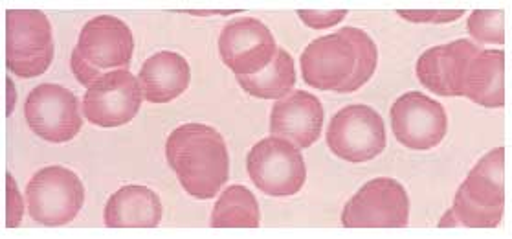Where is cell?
Segmentation results:
<instances>
[{
    "instance_id": "cell-12",
    "label": "cell",
    "mask_w": 512,
    "mask_h": 239,
    "mask_svg": "<svg viewBox=\"0 0 512 239\" xmlns=\"http://www.w3.org/2000/svg\"><path fill=\"white\" fill-rule=\"evenodd\" d=\"M391 129L404 148L428 151L446 137L448 116L445 107L430 96L406 92L391 107Z\"/></svg>"
},
{
    "instance_id": "cell-24",
    "label": "cell",
    "mask_w": 512,
    "mask_h": 239,
    "mask_svg": "<svg viewBox=\"0 0 512 239\" xmlns=\"http://www.w3.org/2000/svg\"><path fill=\"white\" fill-rule=\"evenodd\" d=\"M23 219V197L12 175H8V227H19Z\"/></svg>"
},
{
    "instance_id": "cell-18",
    "label": "cell",
    "mask_w": 512,
    "mask_h": 239,
    "mask_svg": "<svg viewBox=\"0 0 512 239\" xmlns=\"http://www.w3.org/2000/svg\"><path fill=\"white\" fill-rule=\"evenodd\" d=\"M461 96L481 107L498 109L505 105V52L479 50L468 65Z\"/></svg>"
},
{
    "instance_id": "cell-8",
    "label": "cell",
    "mask_w": 512,
    "mask_h": 239,
    "mask_svg": "<svg viewBox=\"0 0 512 239\" xmlns=\"http://www.w3.org/2000/svg\"><path fill=\"white\" fill-rule=\"evenodd\" d=\"M327 146L338 159L351 164L377 159L386 149L384 120L368 105H347L329 124Z\"/></svg>"
},
{
    "instance_id": "cell-20",
    "label": "cell",
    "mask_w": 512,
    "mask_h": 239,
    "mask_svg": "<svg viewBox=\"0 0 512 239\" xmlns=\"http://www.w3.org/2000/svg\"><path fill=\"white\" fill-rule=\"evenodd\" d=\"M259 221L256 195L241 184L228 186L213 206L212 227L215 228H257Z\"/></svg>"
},
{
    "instance_id": "cell-16",
    "label": "cell",
    "mask_w": 512,
    "mask_h": 239,
    "mask_svg": "<svg viewBox=\"0 0 512 239\" xmlns=\"http://www.w3.org/2000/svg\"><path fill=\"white\" fill-rule=\"evenodd\" d=\"M138 81L147 102L156 105L173 102L190 87V63L177 52H156L145 61Z\"/></svg>"
},
{
    "instance_id": "cell-23",
    "label": "cell",
    "mask_w": 512,
    "mask_h": 239,
    "mask_svg": "<svg viewBox=\"0 0 512 239\" xmlns=\"http://www.w3.org/2000/svg\"><path fill=\"white\" fill-rule=\"evenodd\" d=\"M346 10H300L298 17L309 28L314 30H323V28H331L334 24L342 23L346 17Z\"/></svg>"
},
{
    "instance_id": "cell-6",
    "label": "cell",
    "mask_w": 512,
    "mask_h": 239,
    "mask_svg": "<svg viewBox=\"0 0 512 239\" xmlns=\"http://www.w3.org/2000/svg\"><path fill=\"white\" fill-rule=\"evenodd\" d=\"M30 217L45 227L72 223L85 203V188L78 175L63 166L37 171L26 186Z\"/></svg>"
},
{
    "instance_id": "cell-1",
    "label": "cell",
    "mask_w": 512,
    "mask_h": 239,
    "mask_svg": "<svg viewBox=\"0 0 512 239\" xmlns=\"http://www.w3.org/2000/svg\"><path fill=\"white\" fill-rule=\"evenodd\" d=\"M377 61L375 41L364 30L346 26L303 50L301 76L316 91L349 94L371 80Z\"/></svg>"
},
{
    "instance_id": "cell-3",
    "label": "cell",
    "mask_w": 512,
    "mask_h": 239,
    "mask_svg": "<svg viewBox=\"0 0 512 239\" xmlns=\"http://www.w3.org/2000/svg\"><path fill=\"white\" fill-rule=\"evenodd\" d=\"M503 164V148L492 149L479 160L459 186L454 206L439 221V227H498L505 208Z\"/></svg>"
},
{
    "instance_id": "cell-17",
    "label": "cell",
    "mask_w": 512,
    "mask_h": 239,
    "mask_svg": "<svg viewBox=\"0 0 512 239\" xmlns=\"http://www.w3.org/2000/svg\"><path fill=\"white\" fill-rule=\"evenodd\" d=\"M103 219L111 228H155L162 221V203L151 188L129 184L111 195Z\"/></svg>"
},
{
    "instance_id": "cell-13",
    "label": "cell",
    "mask_w": 512,
    "mask_h": 239,
    "mask_svg": "<svg viewBox=\"0 0 512 239\" xmlns=\"http://www.w3.org/2000/svg\"><path fill=\"white\" fill-rule=\"evenodd\" d=\"M219 54L235 78L254 76L274 61L278 45L265 24L254 17H245L224 26L219 37Z\"/></svg>"
},
{
    "instance_id": "cell-5",
    "label": "cell",
    "mask_w": 512,
    "mask_h": 239,
    "mask_svg": "<svg viewBox=\"0 0 512 239\" xmlns=\"http://www.w3.org/2000/svg\"><path fill=\"white\" fill-rule=\"evenodd\" d=\"M6 63L17 78L43 76L54 59L52 24L39 10L6 12Z\"/></svg>"
},
{
    "instance_id": "cell-14",
    "label": "cell",
    "mask_w": 512,
    "mask_h": 239,
    "mask_svg": "<svg viewBox=\"0 0 512 239\" xmlns=\"http://www.w3.org/2000/svg\"><path fill=\"white\" fill-rule=\"evenodd\" d=\"M481 46L468 39H459L450 45H439L426 50L419 57L415 72L428 91L439 96H461L463 81L472 57Z\"/></svg>"
},
{
    "instance_id": "cell-21",
    "label": "cell",
    "mask_w": 512,
    "mask_h": 239,
    "mask_svg": "<svg viewBox=\"0 0 512 239\" xmlns=\"http://www.w3.org/2000/svg\"><path fill=\"white\" fill-rule=\"evenodd\" d=\"M468 34L479 43L503 45L505 28H503V12L501 10H476L468 17Z\"/></svg>"
},
{
    "instance_id": "cell-7",
    "label": "cell",
    "mask_w": 512,
    "mask_h": 239,
    "mask_svg": "<svg viewBox=\"0 0 512 239\" xmlns=\"http://www.w3.org/2000/svg\"><path fill=\"white\" fill-rule=\"evenodd\" d=\"M246 170L257 190L272 197L296 195L307 181L301 149L285 138L268 137L257 142L246 157Z\"/></svg>"
},
{
    "instance_id": "cell-4",
    "label": "cell",
    "mask_w": 512,
    "mask_h": 239,
    "mask_svg": "<svg viewBox=\"0 0 512 239\" xmlns=\"http://www.w3.org/2000/svg\"><path fill=\"white\" fill-rule=\"evenodd\" d=\"M133 52L131 28L118 17L100 15L83 26L78 45L70 57V67L76 80L89 89L103 74L127 69Z\"/></svg>"
},
{
    "instance_id": "cell-19",
    "label": "cell",
    "mask_w": 512,
    "mask_h": 239,
    "mask_svg": "<svg viewBox=\"0 0 512 239\" xmlns=\"http://www.w3.org/2000/svg\"><path fill=\"white\" fill-rule=\"evenodd\" d=\"M237 83L254 98L261 100H281L289 96L296 85V69L294 59L287 50L278 48V54L267 69L257 72L254 76H239Z\"/></svg>"
},
{
    "instance_id": "cell-10",
    "label": "cell",
    "mask_w": 512,
    "mask_h": 239,
    "mask_svg": "<svg viewBox=\"0 0 512 239\" xmlns=\"http://www.w3.org/2000/svg\"><path fill=\"white\" fill-rule=\"evenodd\" d=\"M144 94L131 70H112L90 85L83 98V114L90 124L120 127L129 124L142 107Z\"/></svg>"
},
{
    "instance_id": "cell-9",
    "label": "cell",
    "mask_w": 512,
    "mask_h": 239,
    "mask_svg": "<svg viewBox=\"0 0 512 239\" xmlns=\"http://www.w3.org/2000/svg\"><path fill=\"white\" fill-rule=\"evenodd\" d=\"M410 221V199L399 181L379 177L364 184L344 206L347 228H404Z\"/></svg>"
},
{
    "instance_id": "cell-2",
    "label": "cell",
    "mask_w": 512,
    "mask_h": 239,
    "mask_svg": "<svg viewBox=\"0 0 512 239\" xmlns=\"http://www.w3.org/2000/svg\"><path fill=\"white\" fill-rule=\"evenodd\" d=\"M169 168L186 194L208 201L230 177V155L223 135L206 124H184L166 140Z\"/></svg>"
},
{
    "instance_id": "cell-22",
    "label": "cell",
    "mask_w": 512,
    "mask_h": 239,
    "mask_svg": "<svg viewBox=\"0 0 512 239\" xmlns=\"http://www.w3.org/2000/svg\"><path fill=\"white\" fill-rule=\"evenodd\" d=\"M402 19L410 23L446 24L463 17V10H399Z\"/></svg>"
},
{
    "instance_id": "cell-15",
    "label": "cell",
    "mask_w": 512,
    "mask_h": 239,
    "mask_svg": "<svg viewBox=\"0 0 512 239\" xmlns=\"http://www.w3.org/2000/svg\"><path fill=\"white\" fill-rule=\"evenodd\" d=\"M322 127V102L311 92H290L272 107L270 135L285 138L296 148H311L322 135Z\"/></svg>"
},
{
    "instance_id": "cell-11",
    "label": "cell",
    "mask_w": 512,
    "mask_h": 239,
    "mask_svg": "<svg viewBox=\"0 0 512 239\" xmlns=\"http://www.w3.org/2000/svg\"><path fill=\"white\" fill-rule=\"evenodd\" d=\"M24 118L37 137L52 144H65L83 126L76 94L61 85L35 87L24 103Z\"/></svg>"
}]
</instances>
